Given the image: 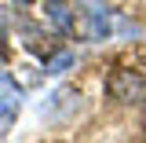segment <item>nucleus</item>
Listing matches in <instances>:
<instances>
[{
	"instance_id": "1",
	"label": "nucleus",
	"mask_w": 146,
	"mask_h": 143,
	"mask_svg": "<svg viewBox=\"0 0 146 143\" xmlns=\"http://www.w3.org/2000/svg\"><path fill=\"white\" fill-rule=\"evenodd\" d=\"M73 11H77V30H73V37H84V40H102V37H110V7L102 0H84Z\"/></svg>"
},
{
	"instance_id": "5",
	"label": "nucleus",
	"mask_w": 146,
	"mask_h": 143,
	"mask_svg": "<svg viewBox=\"0 0 146 143\" xmlns=\"http://www.w3.org/2000/svg\"><path fill=\"white\" fill-rule=\"evenodd\" d=\"M70 62H73V55H58V59H51V62H48V73H62Z\"/></svg>"
},
{
	"instance_id": "7",
	"label": "nucleus",
	"mask_w": 146,
	"mask_h": 143,
	"mask_svg": "<svg viewBox=\"0 0 146 143\" xmlns=\"http://www.w3.org/2000/svg\"><path fill=\"white\" fill-rule=\"evenodd\" d=\"M22 4H33V0H22Z\"/></svg>"
},
{
	"instance_id": "6",
	"label": "nucleus",
	"mask_w": 146,
	"mask_h": 143,
	"mask_svg": "<svg viewBox=\"0 0 146 143\" xmlns=\"http://www.w3.org/2000/svg\"><path fill=\"white\" fill-rule=\"evenodd\" d=\"M0 40H4V22H0Z\"/></svg>"
},
{
	"instance_id": "4",
	"label": "nucleus",
	"mask_w": 146,
	"mask_h": 143,
	"mask_svg": "<svg viewBox=\"0 0 146 143\" xmlns=\"http://www.w3.org/2000/svg\"><path fill=\"white\" fill-rule=\"evenodd\" d=\"M44 15L55 22V30H58V33L73 37V30H77V11H73L66 0H44Z\"/></svg>"
},
{
	"instance_id": "3",
	"label": "nucleus",
	"mask_w": 146,
	"mask_h": 143,
	"mask_svg": "<svg viewBox=\"0 0 146 143\" xmlns=\"http://www.w3.org/2000/svg\"><path fill=\"white\" fill-rule=\"evenodd\" d=\"M18 110H22V92H18V85L7 73H0V128L15 125Z\"/></svg>"
},
{
	"instance_id": "2",
	"label": "nucleus",
	"mask_w": 146,
	"mask_h": 143,
	"mask_svg": "<svg viewBox=\"0 0 146 143\" xmlns=\"http://www.w3.org/2000/svg\"><path fill=\"white\" fill-rule=\"evenodd\" d=\"M110 92L121 103H146V81L131 70H117L110 77Z\"/></svg>"
}]
</instances>
